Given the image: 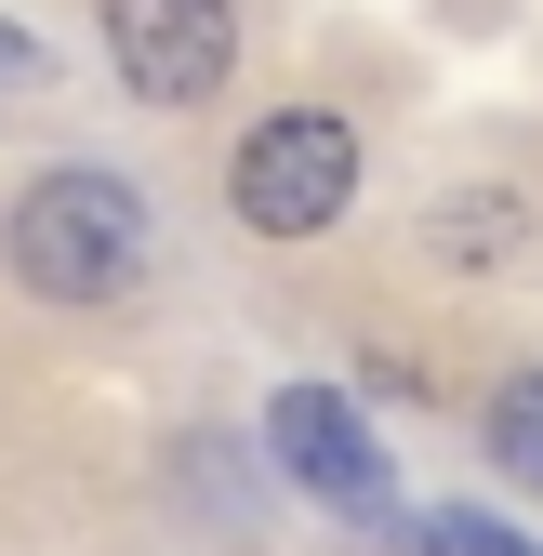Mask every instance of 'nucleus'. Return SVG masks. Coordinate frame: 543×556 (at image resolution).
Returning <instances> with one entry per match:
<instances>
[{"instance_id":"obj_1","label":"nucleus","mask_w":543,"mask_h":556,"mask_svg":"<svg viewBox=\"0 0 543 556\" xmlns=\"http://www.w3.org/2000/svg\"><path fill=\"white\" fill-rule=\"evenodd\" d=\"M0 265L40 305H132L147 292V199H132V173H106V160L40 173L14 199V226H0Z\"/></svg>"},{"instance_id":"obj_5","label":"nucleus","mask_w":543,"mask_h":556,"mask_svg":"<svg viewBox=\"0 0 543 556\" xmlns=\"http://www.w3.org/2000/svg\"><path fill=\"white\" fill-rule=\"evenodd\" d=\"M478 438H491V464L517 477V491H543V371H517V384L491 397V425H478Z\"/></svg>"},{"instance_id":"obj_4","label":"nucleus","mask_w":543,"mask_h":556,"mask_svg":"<svg viewBox=\"0 0 543 556\" xmlns=\"http://www.w3.org/2000/svg\"><path fill=\"white\" fill-rule=\"evenodd\" d=\"M265 451H279V477L305 504H331V517H397V477H384V451H371V425L345 410V384H279V410H265Z\"/></svg>"},{"instance_id":"obj_6","label":"nucleus","mask_w":543,"mask_h":556,"mask_svg":"<svg viewBox=\"0 0 543 556\" xmlns=\"http://www.w3.org/2000/svg\"><path fill=\"white\" fill-rule=\"evenodd\" d=\"M397 556H543V543H530V530H504V517H425Z\"/></svg>"},{"instance_id":"obj_2","label":"nucleus","mask_w":543,"mask_h":556,"mask_svg":"<svg viewBox=\"0 0 543 556\" xmlns=\"http://www.w3.org/2000/svg\"><path fill=\"white\" fill-rule=\"evenodd\" d=\"M226 199H239L252 239H318V226L358 199V132L331 119V106H279V119H252L239 160H226Z\"/></svg>"},{"instance_id":"obj_3","label":"nucleus","mask_w":543,"mask_h":556,"mask_svg":"<svg viewBox=\"0 0 543 556\" xmlns=\"http://www.w3.org/2000/svg\"><path fill=\"white\" fill-rule=\"evenodd\" d=\"M106 66L132 106H213L239 80V14L226 0H106Z\"/></svg>"}]
</instances>
